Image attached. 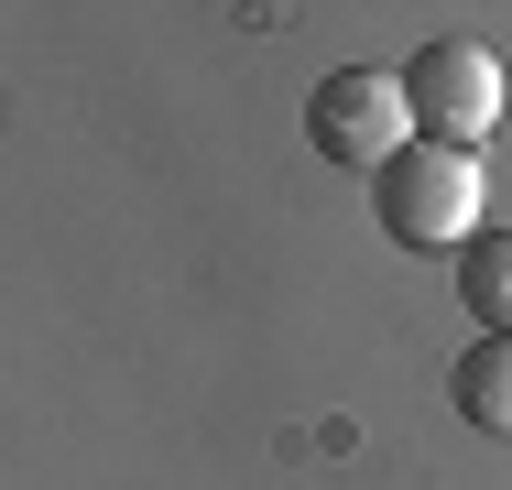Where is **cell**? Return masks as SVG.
<instances>
[{
    "label": "cell",
    "instance_id": "277c9868",
    "mask_svg": "<svg viewBox=\"0 0 512 490\" xmlns=\"http://www.w3.org/2000/svg\"><path fill=\"white\" fill-rule=\"evenodd\" d=\"M458 305L480 316V338H512V229H480L458 251Z\"/></svg>",
    "mask_w": 512,
    "mask_h": 490
},
{
    "label": "cell",
    "instance_id": "7a4b0ae2",
    "mask_svg": "<svg viewBox=\"0 0 512 490\" xmlns=\"http://www.w3.org/2000/svg\"><path fill=\"white\" fill-rule=\"evenodd\" d=\"M306 142L349 175H382L393 153H414V98L393 66H338L327 88L306 98Z\"/></svg>",
    "mask_w": 512,
    "mask_h": 490
},
{
    "label": "cell",
    "instance_id": "5b68a950",
    "mask_svg": "<svg viewBox=\"0 0 512 490\" xmlns=\"http://www.w3.org/2000/svg\"><path fill=\"white\" fill-rule=\"evenodd\" d=\"M458 414H469L480 436H512V338H480V349L458 360Z\"/></svg>",
    "mask_w": 512,
    "mask_h": 490
},
{
    "label": "cell",
    "instance_id": "3957f363",
    "mask_svg": "<svg viewBox=\"0 0 512 490\" xmlns=\"http://www.w3.org/2000/svg\"><path fill=\"white\" fill-rule=\"evenodd\" d=\"M404 98H414V142L480 153V131H502V55L469 44V33H447V44H425L404 66Z\"/></svg>",
    "mask_w": 512,
    "mask_h": 490
},
{
    "label": "cell",
    "instance_id": "6da1fadb",
    "mask_svg": "<svg viewBox=\"0 0 512 490\" xmlns=\"http://www.w3.org/2000/svg\"><path fill=\"white\" fill-rule=\"evenodd\" d=\"M371 186H382V229H393L404 251H469V240H480V207H491L480 153H458V142H414Z\"/></svg>",
    "mask_w": 512,
    "mask_h": 490
}]
</instances>
